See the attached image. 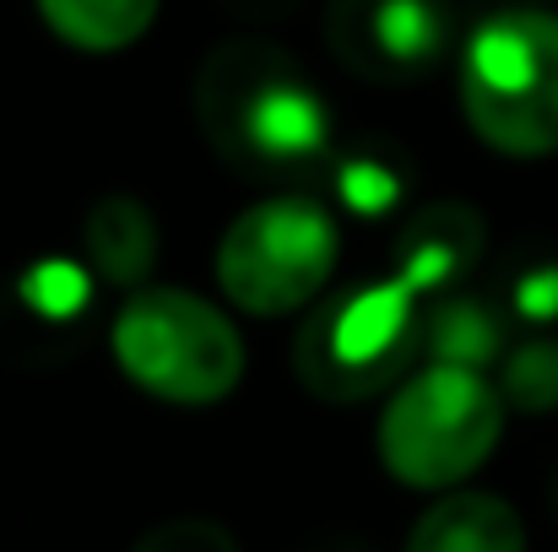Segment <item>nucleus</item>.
<instances>
[{"label": "nucleus", "instance_id": "nucleus-13", "mask_svg": "<svg viewBox=\"0 0 558 552\" xmlns=\"http://www.w3.org/2000/svg\"><path fill=\"white\" fill-rule=\"evenodd\" d=\"M499 395L515 412H558V336H537L505 353Z\"/></svg>", "mask_w": 558, "mask_h": 552}, {"label": "nucleus", "instance_id": "nucleus-4", "mask_svg": "<svg viewBox=\"0 0 558 552\" xmlns=\"http://www.w3.org/2000/svg\"><path fill=\"white\" fill-rule=\"evenodd\" d=\"M120 373L169 406H217L244 379V342L233 320L185 287H142L109 326Z\"/></svg>", "mask_w": 558, "mask_h": 552}, {"label": "nucleus", "instance_id": "nucleus-1", "mask_svg": "<svg viewBox=\"0 0 558 552\" xmlns=\"http://www.w3.org/2000/svg\"><path fill=\"white\" fill-rule=\"evenodd\" d=\"M195 125L244 180H304L331 152L326 98L293 54L260 38H228L201 60Z\"/></svg>", "mask_w": 558, "mask_h": 552}, {"label": "nucleus", "instance_id": "nucleus-11", "mask_svg": "<svg viewBox=\"0 0 558 552\" xmlns=\"http://www.w3.org/2000/svg\"><path fill=\"white\" fill-rule=\"evenodd\" d=\"M417 347H423L428 364L477 368L483 373L488 364H505V315L488 298L445 293L439 304H428Z\"/></svg>", "mask_w": 558, "mask_h": 552}, {"label": "nucleus", "instance_id": "nucleus-17", "mask_svg": "<svg viewBox=\"0 0 558 552\" xmlns=\"http://www.w3.org/2000/svg\"><path fill=\"white\" fill-rule=\"evenodd\" d=\"M515 309L526 320H554L558 315V266H532L515 277Z\"/></svg>", "mask_w": 558, "mask_h": 552}, {"label": "nucleus", "instance_id": "nucleus-16", "mask_svg": "<svg viewBox=\"0 0 558 552\" xmlns=\"http://www.w3.org/2000/svg\"><path fill=\"white\" fill-rule=\"evenodd\" d=\"M131 552H239V542L217 520H163Z\"/></svg>", "mask_w": 558, "mask_h": 552}, {"label": "nucleus", "instance_id": "nucleus-3", "mask_svg": "<svg viewBox=\"0 0 558 552\" xmlns=\"http://www.w3.org/2000/svg\"><path fill=\"white\" fill-rule=\"evenodd\" d=\"M505 439V395L477 368L423 364L379 412V466L401 488H461Z\"/></svg>", "mask_w": 558, "mask_h": 552}, {"label": "nucleus", "instance_id": "nucleus-12", "mask_svg": "<svg viewBox=\"0 0 558 552\" xmlns=\"http://www.w3.org/2000/svg\"><path fill=\"white\" fill-rule=\"evenodd\" d=\"M38 16L82 54H120L147 38L158 0H38Z\"/></svg>", "mask_w": 558, "mask_h": 552}, {"label": "nucleus", "instance_id": "nucleus-5", "mask_svg": "<svg viewBox=\"0 0 558 552\" xmlns=\"http://www.w3.org/2000/svg\"><path fill=\"white\" fill-rule=\"evenodd\" d=\"M423 336V315L417 298L396 282H359L348 293H331L320 304H310L299 342H293V373L315 401H369L379 390H390L396 379H407Z\"/></svg>", "mask_w": 558, "mask_h": 552}, {"label": "nucleus", "instance_id": "nucleus-15", "mask_svg": "<svg viewBox=\"0 0 558 552\" xmlns=\"http://www.w3.org/2000/svg\"><path fill=\"white\" fill-rule=\"evenodd\" d=\"M337 195L359 217H385L401 200V174L390 163H379V158H348L342 174H337Z\"/></svg>", "mask_w": 558, "mask_h": 552}, {"label": "nucleus", "instance_id": "nucleus-14", "mask_svg": "<svg viewBox=\"0 0 558 552\" xmlns=\"http://www.w3.org/2000/svg\"><path fill=\"white\" fill-rule=\"evenodd\" d=\"M87 287H93V277H87L76 260H38V266L22 277V298H27L38 315H49V320L82 315Z\"/></svg>", "mask_w": 558, "mask_h": 552}, {"label": "nucleus", "instance_id": "nucleus-7", "mask_svg": "<svg viewBox=\"0 0 558 552\" xmlns=\"http://www.w3.org/2000/svg\"><path fill=\"white\" fill-rule=\"evenodd\" d=\"M326 44L342 71L374 87H401L434 71L450 49V11L445 0H331Z\"/></svg>", "mask_w": 558, "mask_h": 552}, {"label": "nucleus", "instance_id": "nucleus-8", "mask_svg": "<svg viewBox=\"0 0 558 552\" xmlns=\"http://www.w3.org/2000/svg\"><path fill=\"white\" fill-rule=\"evenodd\" d=\"M488 249V222L466 200H434L412 211L390 249V277L412 298H445Z\"/></svg>", "mask_w": 558, "mask_h": 552}, {"label": "nucleus", "instance_id": "nucleus-10", "mask_svg": "<svg viewBox=\"0 0 558 552\" xmlns=\"http://www.w3.org/2000/svg\"><path fill=\"white\" fill-rule=\"evenodd\" d=\"M82 238H87V266L109 287H136L158 266V222L136 195H104L87 211Z\"/></svg>", "mask_w": 558, "mask_h": 552}, {"label": "nucleus", "instance_id": "nucleus-6", "mask_svg": "<svg viewBox=\"0 0 558 552\" xmlns=\"http://www.w3.org/2000/svg\"><path fill=\"white\" fill-rule=\"evenodd\" d=\"M342 255L337 217L310 195H266L217 238V287L244 315H299L320 304Z\"/></svg>", "mask_w": 558, "mask_h": 552}, {"label": "nucleus", "instance_id": "nucleus-9", "mask_svg": "<svg viewBox=\"0 0 558 552\" xmlns=\"http://www.w3.org/2000/svg\"><path fill=\"white\" fill-rule=\"evenodd\" d=\"M401 552H526V526L499 493H445L417 515Z\"/></svg>", "mask_w": 558, "mask_h": 552}, {"label": "nucleus", "instance_id": "nucleus-2", "mask_svg": "<svg viewBox=\"0 0 558 552\" xmlns=\"http://www.w3.org/2000/svg\"><path fill=\"white\" fill-rule=\"evenodd\" d=\"M461 114L505 158L558 152V16L537 5L494 11L461 49Z\"/></svg>", "mask_w": 558, "mask_h": 552}]
</instances>
